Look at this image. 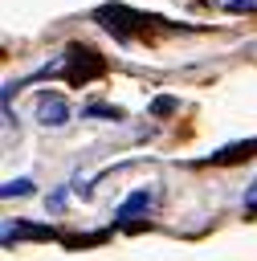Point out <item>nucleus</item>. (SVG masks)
<instances>
[{"label":"nucleus","mask_w":257,"mask_h":261,"mask_svg":"<svg viewBox=\"0 0 257 261\" xmlns=\"http://www.w3.org/2000/svg\"><path fill=\"white\" fill-rule=\"evenodd\" d=\"M98 20H102V29H110V33L122 37V41L135 33L131 24H143V16L131 12V8H122V4H106V8H98Z\"/></svg>","instance_id":"2"},{"label":"nucleus","mask_w":257,"mask_h":261,"mask_svg":"<svg viewBox=\"0 0 257 261\" xmlns=\"http://www.w3.org/2000/svg\"><path fill=\"white\" fill-rule=\"evenodd\" d=\"M29 192H33V179H8V184L0 188L4 200H12V196H29Z\"/></svg>","instance_id":"7"},{"label":"nucleus","mask_w":257,"mask_h":261,"mask_svg":"<svg viewBox=\"0 0 257 261\" xmlns=\"http://www.w3.org/2000/svg\"><path fill=\"white\" fill-rule=\"evenodd\" d=\"M45 208H53V212H61V208H65V192H53V196L45 200Z\"/></svg>","instance_id":"9"},{"label":"nucleus","mask_w":257,"mask_h":261,"mask_svg":"<svg viewBox=\"0 0 257 261\" xmlns=\"http://www.w3.org/2000/svg\"><path fill=\"white\" fill-rule=\"evenodd\" d=\"M151 200H155V196H151L147 188H139L135 196H126V200L118 204V212H114V220H118V224H126V220H131L135 212H147V208H151Z\"/></svg>","instance_id":"4"},{"label":"nucleus","mask_w":257,"mask_h":261,"mask_svg":"<svg viewBox=\"0 0 257 261\" xmlns=\"http://www.w3.org/2000/svg\"><path fill=\"white\" fill-rule=\"evenodd\" d=\"M37 118H41L45 126H65V122H69V102H65L61 94H41Z\"/></svg>","instance_id":"3"},{"label":"nucleus","mask_w":257,"mask_h":261,"mask_svg":"<svg viewBox=\"0 0 257 261\" xmlns=\"http://www.w3.org/2000/svg\"><path fill=\"white\" fill-rule=\"evenodd\" d=\"M175 110H179V98H171V94H163V98L151 102V114H155V118H167V114H175Z\"/></svg>","instance_id":"6"},{"label":"nucleus","mask_w":257,"mask_h":261,"mask_svg":"<svg viewBox=\"0 0 257 261\" xmlns=\"http://www.w3.org/2000/svg\"><path fill=\"white\" fill-rule=\"evenodd\" d=\"M253 151H257V139H253V143H233V147H224V151L208 155V163H237V159H249Z\"/></svg>","instance_id":"5"},{"label":"nucleus","mask_w":257,"mask_h":261,"mask_svg":"<svg viewBox=\"0 0 257 261\" xmlns=\"http://www.w3.org/2000/svg\"><path fill=\"white\" fill-rule=\"evenodd\" d=\"M228 8H233V12H253V8H257V0H233Z\"/></svg>","instance_id":"10"},{"label":"nucleus","mask_w":257,"mask_h":261,"mask_svg":"<svg viewBox=\"0 0 257 261\" xmlns=\"http://www.w3.org/2000/svg\"><path fill=\"white\" fill-rule=\"evenodd\" d=\"M61 65H65L69 86H86V82H94V77H102V73H106V57H98L90 45H69Z\"/></svg>","instance_id":"1"},{"label":"nucleus","mask_w":257,"mask_h":261,"mask_svg":"<svg viewBox=\"0 0 257 261\" xmlns=\"http://www.w3.org/2000/svg\"><path fill=\"white\" fill-rule=\"evenodd\" d=\"M86 114H90V118H122L118 106H86Z\"/></svg>","instance_id":"8"}]
</instances>
